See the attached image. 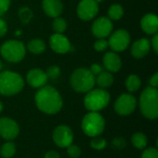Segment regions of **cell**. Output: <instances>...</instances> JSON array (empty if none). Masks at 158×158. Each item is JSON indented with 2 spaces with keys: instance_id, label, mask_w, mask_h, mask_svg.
Returning <instances> with one entry per match:
<instances>
[{
  "instance_id": "5",
  "label": "cell",
  "mask_w": 158,
  "mask_h": 158,
  "mask_svg": "<svg viewBox=\"0 0 158 158\" xmlns=\"http://www.w3.org/2000/svg\"><path fill=\"white\" fill-rule=\"evenodd\" d=\"M110 94L105 89H92L84 97V106L90 112H99L108 106Z\"/></svg>"
},
{
  "instance_id": "43",
  "label": "cell",
  "mask_w": 158,
  "mask_h": 158,
  "mask_svg": "<svg viewBox=\"0 0 158 158\" xmlns=\"http://www.w3.org/2000/svg\"><path fill=\"white\" fill-rule=\"evenodd\" d=\"M20 33H21V32H20L19 31H16V34H17V35H19Z\"/></svg>"
},
{
  "instance_id": "33",
  "label": "cell",
  "mask_w": 158,
  "mask_h": 158,
  "mask_svg": "<svg viewBox=\"0 0 158 158\" xmlns=\"http://www.w3.org/2000/svg\"><path fill=\"white\" fill-rule=\"evenodd\" d=\"M10 0H0V17L3 16L9 7Z\"/></svg>"
},
{
  "instance_id": "20",
  "label": "cell",
  "mask_w": 158,
  "mask_h": 158,
  "mask_svg": "<svg viewBox=\"0 0 158 158\" xmlns=\"http://www.w3.org/2000/svg\"><path fill=\"white\" fill-rule=\"evenodd\" d=\"M114 82V77L109 71H102L97 76H95V84L99 86L101 89H106L110 87Z\"/></svg>"
},
{
  "instance_id": "42",
  "label": "cell",
  "mask_w": 158,
  "mask_h": 158,
  "mask_svg": "<svg viewBox=\"0 0 158 158\" xmlns=\"http://www.w3.org/2000/svg\"><path fill=\"white\" fill-rule=\"evenodd\" d=\"M2 69H3V64H2V62H1V60H0V71L2 70Z\"/></svg>"
},
{
  "instance_id": "8",
  "label": "cell",
  "mask_w": 158,
  "mask_h": 158,
  "mask_svg": "<svg viewBox=\"0 0 158 158\" xmlns=\"http://www.w3.org/2000/svg\"><path fill=\"white\" fill-rule=\"evenodd\" d=\"M107 42L108 46L113 52H123L128 48L131 43V35L126 30L118 29L110 34Z\"/></svg>"
},
{
  "instance_id": "28",
  "label": "cell",
  "mask_w": 158,
  "mask_h": 158,
  "mask_svg": "<svg viewBox=\"0 0 158 158\" xmlns=\"http://www.w3.org/2000/svg\"><path fill=\"white\" fill-rule=\"evenodd\" d=\"M19 18H20V19H21V21L23 23H28L30 21V19H31V17H32V12L30 10V8H28L26 6H23V7L19 8Z\"/></svg>"
},
{
  "instance_id": "30",
  "label": "cell",
  "mask_w": 158,
  "mask_h": 158,
  "mask_svg": "<svg viewBox=\"0 0 158 158\" xmlns=\"http://www.w3.org/2000/svg\"><path fill=\"white\" fill-rule=\"evenodd\" d=\"M94 47L97 52H104L108 47V42L106 38H99L95 41Z\"/></svg>"
},
{
  "instance_id": "36",
  "label": "cell",
  "mask_w": 158,
  "mask_h": 158,
  "mask_svg": "<svg viewBox=\"0 0 158 158\" xmlns=\"http://www.w3.org/2000/svg\"><path fill=\"white\" fill-rule=\"evenodd\" d=\"M7 32V25L6 21L2 19H0V37H3Z\"/></svg>"
},
{
  "instance_id": "29",
  "label": "cell",
  "mask_w": 158,
  "mask_h": 158,
  "mask_svg": "<svg viewBox=\"0 0 158 158\" xmlns=\"http://www.w3.org/2000/svg\"><path fill=\"white\" fill-rule=\"evenodd\" d=\"M60 72H61L60 68L57 67V66H50V67L46 69V71H45L47 78H48V79H51V80H56V79H57V78L60 76Z\"/></svg>"
},
{
  "instance_id": "26",
  "label": "cell",
  "mask_w": 158,
  "mask_h": 158,
  "mask_svg": "<svg viewBox=\"0 0 158 158\" xmlns=\"http://www.w3.org/2000/svg\"><path fill=\"white\" fill-rule=\"evenodd\" d=\"M52 27L55 33H63L67 29V22L63 18L56 17L54 18V20L52 22Z\"/></svg>"
},
{
  "instance_id": "22",
  "label": "cell",
  "mask_w": 158,
  "mask_h": 158,
  "mask_svg": "<svg viewBox=\"0 0 158 158\" xmlns=\"http://www.w3.org/2000/svg\"><path fill=\"white\" fill-rule=\"evenodd\" d=\"M141 84H142L141 79L135 74L130 75L126 79V81H125L126 88L130 93H134V92L138 91L141 87Z\"/></svg>"
},
{
  "instance_id": "40",
  "label": "cell",
  "mask_w": 158,
  "mask_h": 158,
  "mask_svg": "<svg viewBox=\"0 0 158 158\" xmlns=\"http://www.w3.org/2000/svg\"><path fill=\"white\" fill-rule=\"evenodd\" d=\"M2 110H3V104L0 102V113L2 112Z\"/></svg>"
},
{
  "instance_id": "3",
  "label": "cell",
  "mask_w": 158,
  "mask_h": 158,
  "mask_svg": "<svg viewBox=\"0 0 158 158\" xmlns=\"http://www.w3.org/2000/svg\"><path fill=\"white\" fill-rule=\"evenodd\" d=\"M24 86L23 78L17 72L5 70L0 72V94L12 96L21 92Z\"/></svg>"
},
{
  "instance_id": "6",
  "label": "cell",
  "mask_w": 158,
  "mask_h": 158,
  "mask_svg": "<svg viewBox=\"0 0 158 158\" xmlns=\"http://www.w3.org/2000/svg\"><path fill=\"white\" fill-rule=\"evenodd\" d=\"M106 126L105 118L98 112H89L81 121V130L89 137L100 136Z\"/></svg>"
},
{
  "instance_id": "23",
  "label": "cell",
  "mask_w": 158,
  "mask_h": 158,
  "mask_svg": "<svg viewBox=\"0 0 158 158\" xmlns=\"http://www.w3.org/2000/svg\"><path fill=\"white\" fill-rule=\"evenodd\" d=\"M147 143H148L147 137L143 132L134 133L132 135V137H131V143H132V145L135 148L139 149V150L144 149L147 146Z\"/></svg>"
},
{
  "instance_id": "31",
  "label": "cell",
  "mask_w": 158,
  "mask_h": 158,
  "mask_svg": "<svg viewBox=\"0 0 158 158\" xmlns=\"http://www.w3.org/2000/svg\"><path fill=\"white\" fill-rule=\"evenodd\" d=\"M67 153L70 157L78 158L81 156V151L79 146H77L75 144H70L69 146L67 147Z\"/></svg>"
},
{
  "instance_id": "25",
  "label": "cell",
  "mask_w": 158,
  "mask_h": 158,
  "mask_svg": "<svg viewBox=\"0 0 158 158\" xmlns=\"http://www.w3.org/2000/svg\"><path fill=\"white\" fill-rule=\"evenodd\" d=\"M16 153V145L14 143L11 141L6 142L1 146L0 149V155L4 158H10L12 157Z\"/></svg>"
},
{
  "instance_id": "4",
  "label": "cell",
  "mask_w": 158,
  "mask_h": 158,
  "mask_svg": "<svg viewBox=\"0 0 158 158\" xmlns=\"http://www.w3.org/2000/svg\"><path fill=\"white\" fill-rule=\"evenodd\" d=\"M70 85L77 93H88L95 85V77L90 69L79 68L75 69L70 77Z\"/></svg>"
},
{
  "instance_id": "11",
  "label": "cell",
  "mask_w": 158,
  "mask_h": 158,
  "mask_svg": "<svg viewBox=\"0 0 158 158\" xmlns=\"http://www.w3.org/2000/svg\"><path fill=\"white\" fill-rule=\"evenodd\" d=\"M98 10V4L94 0H81L78 5L77 14L81 19L88 21L97 15Z\"/></svg>"
},
{
  "instance_id": "34",
  "label": "cell",
  "mask_w": 158,
  "mask_h": 158,
  "mask_svg": "<svg viewBox=\"0 0 158 158\" xmlns=\"http://www.w3.org/2000/svg\"><path fill=\"white\" fill-rule=\"evenodd\" d=\"M112 144H113V147H116L118 149H120V148H123L126 144V142L123 138L121 137H118L116 138L113 142H112Z\"/></svg>"
},
{
  "instance_id": "19",
  "label": "cell",
  "mask_w": 158,
  "mask_h": 158,
  "mask_svg": "<svg viewBox=\"0 0 158 158\" xmlns=\"http://www.w3.org/2000/svg\"><path fill=\"white\" fill-rule=\"evenodd\" d=\"M43 9L48 17L56 18L63 11V4L60 0H43Z\"/></svg>"
},
{
  "instance_id": "39",
  "label": "cell",
  "mask_w": 158,
  "mask_h": 158,
  "mask_svg": "<svg viewBox=\"0 0 158 158\" xmlns=\"http://www.w3.org/2000/svg\"><path fill=\"white\" fill-rule=\"evenodd\" d=\"M44 158H60L59 156V154L56 151H49L45 154L44 156Z\"/></svg>"
},
{
  "instance_id": "7",
  "label": "cell",
  "mask_w": 158,
  "mask_h": 158,
  "mask_svg": "<svg viewBox=\"0 0 158 158\" xmlns=\"http://www.w3.org/2000/svg\"><path fill=\"white\" fill-rule=\"evenodd\" d=\"M0 54L2 57L8 62L19 63L26 55L25 45L20 41L8 40L1 45Z\"/></svg>"
},
{
  "instance_id": "1",
  "label": "cell",
  "mask_w": 158,
  "mask_h": 158,
  "mask_svg": "<svg viewBox=\"0 0 158 158\" xmlns=\"http://www.w3.org/2000/svg\"><path fill=\"white\" fill-rule=\"evenodd\" d=\"M35 104L40 111L48 115H54L61 110L63 100L56 89L44 85L39 88L36 93Z\"/></svg>"
},
{
  "instance_id": "27",
  "label": "cell",
  "mask_w": 158,
  "mask_h": 158,
  "mask_svg": "<svg viewBox=\"0 0 158 158\" xmlns=\"http://www.w3.org/2000/svg\"><path fill=\"white\" fill-rule=\"evenodd\" d=\"M106 145H107L106 140L100 136L93 137L91 141V147L94 148V150H103L106 147Z\"/></svg>"
},
{
  "instance_id": "24",
  "label": "cell",
  "mask_w": 158,
  "mask_h": 158,
  "mask_svg": "<svg viewBox=\"0 0 158 158\" xmlns=\"http://www.w3.org/2000/svg\"><path fill=\"white\" fill-rule=\"evenodd\" d=\"M124 15L123 6L119 4H114L108 8V19L112 20H118Z\"/></svg>"
},
{
  "instance_id": "37",
  "label": "cell",
  "mask_w": 158,
  "mask_h": 158,
  "mask_svg": "<svg viewBox=\"0 0 158 158\" xmlns=\"http://www.w3.org/2000/svg\"><path fill=\"white\" fill-rule=\"evenodd\" d=\"M151 45H152V47H153V49H154V51H155V53H157L158 52V34L157 33H156V34H154V37H153V39H152V41H151Z\"/></svg>"
},
{
  "instance_id": "21",
  "label": "cell",
  "mask_w": 158,
  "mask_h": 158,
  "mask_svg": "<svg viewBox=\"0 0 158 158\" xmlns=\"http://www.w3.org/2000/svg\"><path fill=\"white\" fill-rule=\"evenodd\" d=\"M27 48L31 54L40 55V54L44 52V50L46 48V45H45V43L43 40H41V39H33V40H31L27 44Z\"/></svg>"
},
{
  "instance_id": "38",
  "label": "cell",
  "mask_w": 158,
  "mask_h": 158,
  "mask_svg": "<svg viewBox=\"0 0 158 158\" xmlns=\"http://www.w3.org/2000/svg\"><path fill=\"white\" fill-rule=\"evenodd\" d=\"M149 83H150V86L151 87H154V88H157L158 86V73H155L152 77H151V79H150V81H149Z\"/></svg>"
},
{
  "instance_id": "9",
  "label": "cell",
  "mask_w": 158,
  "mask_h": 158,
  "mask_svg": "<svg viewBox=\"0 0 158 158\" xmlns=\"http://www.w3.org/2000/svg\"><path fill=\"white\" fill-rule=\"evenodd\" d=\"M137 106L136 98L131 94H123L115 102V111L120 116H129L134 112Z\"/></svg>"
},
{
  "instance_id": "14",
  "label": "cell",
  "mask_w": 158,
  "mask_h": 158,
  "mask_svg": "<svg viewBox=\"0 0 158 158\" xmlns=\"http://www.w3.org/2000/svg\"><path fill=\"white\" fill-rule=\"evenodd\" d=\"M52 50L57 54H66L70 50V42L63 33H54L49 39Z\"/></svg>"
},
{
  "instance_id": "18",
  "label": "cell",
  "mask_w": 158,
  "mask_h": 158,
  "mask_svg": "<svg viewBox=\"0 0 158 158\" xmlns=\"http://www.w3.org/2000/svg\"><path fill=\"white\" fill-rule=\"evenodd\" d=\"M150 48H151L150 41L146 38H142L133 43V44L131 45V52L135 58L140 59L144 57L149 53Z\"/></svg>"
},
{
  "instance_id": "32",
  "label": "cell",
  "mask_w": 158,
  "mask_h": 158,
  "mask_svg": "<svg viewBox=\"0 0 158 158\" xmlns=\"http://www.w3.org/2000/svg\"><path fill=\"white\" fill-rule=\"evenodd\" d=\"M141 158H158V150L154 147L145 149L143 152Z\"/></svg>"
},
{
  "instance_id": "41",
  "label": "cell",
  "mask_w": 158,
  "mask_h": 158,
  "mask_svg": "<svg viewBox=\"0 0 158 158\" xmlns=\"http://www.w3.org/2000/svg\"><path fill=\"white\" fill-rule=\"evenodd\" d=\"M94 1H95V2H96L97 4H99V3H102V2H103L104 0H94Z\"/></svg>"
},
{
  "instance_id": "10",
  "label": "cell",
  "mask_w": 158,
  "mask_h": 158,
  "mask_svg": "<svg viewBox=\"0 0 158 158\" xmlns=\"http://www.w3.org/2000/svg\"><path fill=\"white\" fill-rule=\"evenodd\" d=\"M53 141L60 148H67L73 142V132L66 125L56 127L53 131Z\"/></svg>"
},
{
  "instance_id": "17",
  "label": "cell",
  "mask_w": 158,
  "mask_h": 158,
  "mask_svg": "<svg viewBox=\"0 0 158 158\" xmlns=\"http://www.w3.org/2000/svg\"><path fill=\"white\" fill-rule=\"evenodd\" d=\"M141 28L147 34H156L158 30V18L154 13L144 15L141 19Z\"/></svg>"
},
{
  "instance_id": "16",
  "label": "cell",
  "mask_w": 158,
  "mask_h": 158,
  "mask_svg": "<svg viewBox=\"0 0 158 158\" xmlns=\"http://www.w3.org/2000/svg\"><path fill=\"white\" fill-rule=\"evenodd\" d=\"M103 64L109 72H118L122 66L121 59L116 52H106L103 57Z\"/></svg>"
},
{
  "instance_id": "2",
  "label": "cell",
  "mask_w": 158,
  "mask_h": 158,
  "mask_svg": "<svg viewBox=\"0 0 158 158\" xmlns=\"http://www.w3.org/2000/svg\"><path fill=\"white\" fill-rule=\"evenodd\" d=\"M140 109L148 119L158 118V91L154 87H146L140 96Z\"/></svg>"
},
{
  "instance_id": "35",
  "label": "cell",
  "mask_w": 158,
  "mask_h": 158,
  "mask_svg": "<svg viewBox=\"0 0 158 158\" xmlns=\"http://www.w3.org/2000/svg\"><path fill=\"white\" fill-rule=\"evenodd\" d=\"M90 71L95 77V76H97L99 73H101L103 71V68L99 64H93L91 66V68H90Z\"/></svg>"
},
{
  "instance_id": "12",
  "label": "cell",
  "mask_w": 158,
  "mask_h": 158,
  "mask_svg": "<svg viewBox=\"0 0 158 158\" xmlns=\"http://www.w3.org/2000/svg\"><path fill=\"white\" fill-rule=\"evenodd\" d=\"M19 133V127L18 123L9 118H0V135L6 141L14 140Z\"/></svg>"
},
{
  "instance_id": "13",
  "label": "cell",
  "mask_w": 158,
  "mask_h": 158,
  "mask_svg": "<svg viewBox=\"0 0 158 158\" xmlns=\"http://www.w3.org/2000/svg\"><path fill=\"white\" fill-rule=\"evenodd\" d=\"M112 21L106 17H100L96 19L92 26V32L97 39L109 36L112 32Z\"/></svg>"
},
{
  "instance_id": "15",
  "label": "cell",
  "mask_w": 158,
  "mask_h": 158,
  "mask_svg": "<svg viewBox=\"0 0 158 158\" xmlns=\"http://www.w3.org/2000/svg\"><path fill=\"white\" fill-rule=\"evenodd\" d=\"M47 76L45 71L40 69H31L26 76V81L28 84L32 88H41L44 86L47 82Z\"/></svg>"
}]
</instances>
